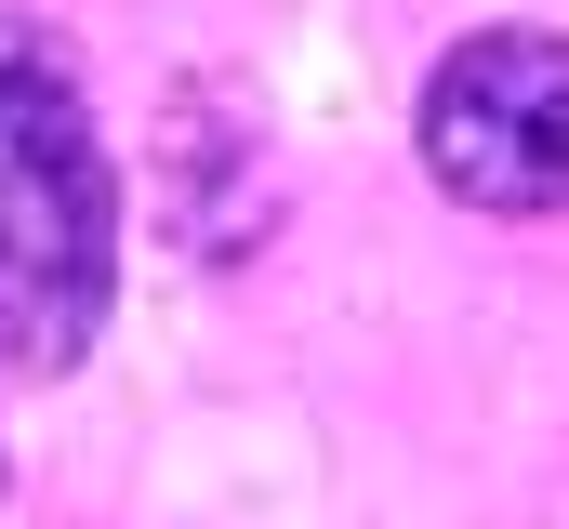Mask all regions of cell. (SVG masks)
<instances>
[{"mask_svg":"<svg viewBox=\"0 0 569 529\" xmlns=\"http://www.w3.org/2000/svg\"><path fill=\"white\" fill-rule=\"evenodd\" d=\"M120 291V172L67 40L0 13V371H67Z\"/></svg>","mask_w":569,"mask_h":529,"instance_id":"1","label":"cell"},{"mask_svg":"<svg viewBox=\"0 0 569 529\" xmlns=\"http://www.w3.org/2000/svg\"><path fill=\"white\" fill-rule=\"evenodd\" d=\"M425 172L463 212H569V40L490 27L425 80Z\"/></svg>","mask_w":569,"mask_h":529,"instance_id":"2","label":"cell"}]
</instances>
